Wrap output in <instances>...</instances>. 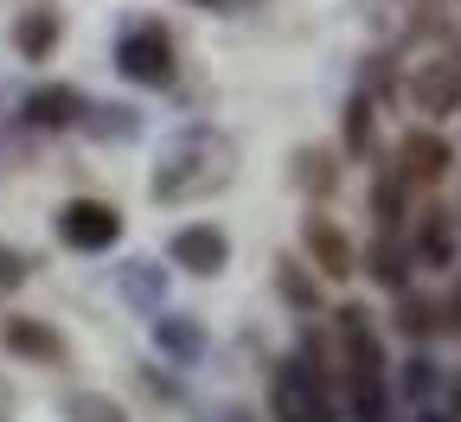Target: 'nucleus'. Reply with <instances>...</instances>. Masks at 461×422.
I'll list each match as a JSON object with an SVG mask.
<instances>
[{
	"label": "nucleus",
	"mask_w": 461,
	"mask_h": 422,
	"mask_svg": "<svg viewBox=\"0 0 461 422\" xmlns=\"http://www.w3.org/2000/svg\"><path fill=\"white\" fill-rule=\"evenodd\" d=\"M77 129H84L90 141H135V135H141V115H135L129 103H84Z\"/></svg>",
	"instance_id": "nucleus-13"
},
{
	"label": "nucleus",
	"mask_w": 461,
	"mask_h": 422,
	"mask_svg": "<svg viewBox=\"0 0 461 422\" xmlns=\"http://www.w3.org/2000/svg\"><path fill=\"white\" fill-rule=\"evenodd\" d=\"M333 179H339V166H333V154L327 148H295V186L302 193H333Z\"/></svg>",
	"instance_id": "nucleus-17"
},
{
	"label": "nucleus",
	"mask_w": 461,
	"mask_h": 422,
	"mask_svg": "<svg viewBox=\"0 0 461 422\" xmlns=\"http://www.w3.org/2000/svg\"><path fill=\"white\" fill-rule=\"evenodd\" d=\"M115 71L141 90H167L173 71H180V58H173V32L160 20H135L122 39H115Z\"/></svg>",
	"instance_id": "nucleus-3"
},
{
	"label": "nucleus",
	"mask_w": 461,
	"mask_h": 422,
	"mask_svg": "<svg viewBox=\"0 0 461 422\" xmlns=\"http://www.w3.org/2000/svg\"><path fill=\"white\" fill-rule=\"evenodd\" d=\"M276 282H282V294H288V301H295V308H302V314H314V282L302 275V263H295V256H282V269H276Z\"/></svg>",
	"instance_id": "nucleus-22"
},
{
	"label": "nucleus",
	"mask_w": 461,
	"mask_h": 422,
	"mask_svg": "<svg viewBox=\"0 0 461 422\" xmlns=\"http://www.w3.org/2000/svg\"><path fill=\"white\" fill-rule=\"evenodd\" d=\"M346 154H353V160L372 154V96H366V90L346 103Z\"/></svg>",
	"instance_id": "nucleus-19"
},
{
	"label": "nucleus",
	"mask_w": 461,
	"mask_h": 422,
	"mask_svg": "<svg viewBox=\"0 0 461 422\" xmlns=\"http://www.w3.org/2000/svg\"><path fill=\"white\" fill-rule=\"evenodd\" d=\"M333 333H339V352H346V378H353V403L359 416L384 409V352H378V333L366 320V308H333Z\"/></svg>",
	"instance_id": "nucleus-2"
},
{
	"label": "nucleus",
	"mask_w": 461,
	"mask_h": 422,
	"mask_svg": "<svg viewBox=\"0 0 461 422\" xmlns=\"http://www.w3.org/2000/svg\"><path fill=\"white\" fill-rule=\"evenodd\" d=\"M199 7H230V0H199Z\"/></svg>",
	"instance_id": "nucleus-25"
},
{
	"label": "nucleus",
	"mask_w": 461,
	"mask_h": 422,
	"mask_svg": "<svg viewBox=\"0 0 461 422\" xmlns=\"http://www.w3.org/2000/svg\"><path fill=\"white\" fill-rule=\"evenodd\" d=\"M403 96L423 115H455L461 109V51H442V58H423V65L403 77Z\"/></svg>",
	"instance_id": "nucleus-5"
},
{
	"label": "nucleus",
	"mask_w": 461,
	"mask_h": 422,
	"mask_svg": "<svg viewBox=\"0 0 461 422\" xmlns=\"http://www.w3.org/2000/svg\"><path fill=\"white\" fill-rule=\"evenodd\" d=\"M58 39H65V13L45 7V0H39V7H26V13L14 20V45H20V58H32V65L58 51Z\"/></svg>",
	"instance_id": "nucleus-12"
},
{
	"label": "nucleus",
	"mask_w": 461,
	"mask_h": 422,
	"mask_svg": "<svg viewBox=\"0 0 461 422\" xmlns=\"http://www.w3.org/2000/svg\"><path fill=\"white\" fill-rule=\"evenodd\" d=\"M397 333H403V339L442 333V308H436V301H403V308H397Z\"/></svg>",
	"instance_id": "nucleus-20"
},
{
	"label": "nucleus",
	"mask_w": 461,
	"mask_h": 422,
	"mask_svg": "<svg viewBox=\"0 0 461 422\" xmlns=\"http://www.w3.org/2000/svg\"><path fill=\"white\" fill-rule=\"evenodd\" d=\"M302 250L321 263V275H327V282H346V275L359 269V256H353V237H346V230L327 218V211H308V218H302Z\"/></svg>",
	"instance_id": "nucleus-7"
},
{
	"label": "nucleus",
	"mask_w": 461,
	"mask_h": 422,
	"mask_svg": "<svg viewBox=\"0 0 461 422\" xmlns=\"http://www.w3.org/2000/svg\"><path fill=\"white\" fill-rule=\"evenodd\" d=\"M397 391H403V403L436 397V365H429V358H411V365H403V378H397Z\"/></svg>",
	"instance_id": "nucleus-23"
},
{
	"label": "nucleus",
	"mask_w": 461,
	"mask_h": 422,
	"mask_svg": "<svg viewBox=\"0 0 461 422\" xmlns=\"http://www.w3.org/2000/svg\"><path fill=\"white\" fill-rule=\"evenodd\" d=\"M455 409H461V391H455Z\"/></svg>",
	"instance_id": "nucleus-26"
},
{
	"label": "nucleus",
	"mask_w": 461,
	"mask_h": 422,
	"mask_svg": "<svg viewBox=\"0 0 461 422\" xmlns=\"http://www.w3.org/2000/svg\"><path fill=\"white\" fill-rule=\"evenodd\" d=\"M154 346H160L167 358H180V365H193L199 346H205V333H199V320H186V314H160V320H154Z\"/></svg>",
	"instance_id": "nucleus-16"
},
{
	"label": "nucleus",
	"mask_w": 461,
	"mask_h": 422,
	"mask_svg": "<svg viewBox=\"0 0 461 422\" xmlns=\"http://www.w3.org/2000/svg\"><path fill=\"white\" fill-rule=\"evenodd\" d=\"M403 199H411V186H403L397 173H384V179H378V224H384V230L403 224Z\"/></svg>",
	"instance_id": "nucleus-21"
},
{
	"label": "nucleus",
	"mask_w": 461,
	"mask_h": 422,
	"mask_svg": "<svg viewBox=\"0 0 461 422\" xmlns=\"http://www.w3.org/2000/svg\"><path fill=\"white\" fill-rule=\"evenodd\" d=\"M276 416L282 422H327V391L314 378V365H282L276 372Z\"/></svg>",
	"instance_id": "nucleus-9"
},
{
	"label": "nucleus",
	"mask_w": 461,
	"mask_h": 422,
	"mask_svg": "<svg viewBox=\"0 0 461 422\" xmlns=\"http://www.w3.org/2000/svg\"><path fill=\"white\" fill-rule=\"evenodd\" d=\"M77 115H84V90H71V84H39L26 96L32 129H77Z\"/></svg>",
	"instance_id": "nucleus-11"
},
{
	"label": "nucleus",
	"mask_w": 461,
	"mask_h": 422,
	"mask_svg": "<svg viewBox=\"0 0 461 422\" xmlns=\"http://www.w3.org/2000/svg\"><path fill=\"white\" fill-rule=\"evenodd\" d=\"M455 211H461V199H455Z\"/></svg>",
	"instance_id": "nucleus-28"
},
{
	"label": "nucleus",
	"mask_w": 461,
	"mask_h": 422,
	"mask_svg": "<svg viewBox=\"0 0 461 422\" xmlns=\"http://www.w3.org/2000/svg\"><path fill=\"white\" fill-rule=\"evenodd\" d=\"M0 339H7V352H20L26 365H45V372H65L71 365V339L32 320V314H7V327H0Z\"/></svg>",
	"instance_id": "nucleus-6"
},
{
	"label": "nucleus",
	"mask_w": 461,
	"mask_h": 422,
	"mask_svg": "<svg viewBox=\"0 0 461 422\" xmlns=\"http://www.w3.org/2000/svg\"><path fill=\"white\" fill-rule=\"evenodd\" d=\"M230 179H238V148H230V135L224 129H186V135H173L167 154L154 160L148 193L160 205H199V199L224 193Z\"/></svg>",
	"instance_id": "nucleus-1"
},
{
	"label": "nucleus",
	"mask_w": 461,
	"mask_h": 422,
	"mask_svg": "<svg viewBox=\"0 0 461 422\" xmlns=\"http://www.w3.org/2000/svg\"><path fill=\"white\" fill-rule=\"evenodd\" d=\"M403 263H411V250H403L397 237L384 230V244L372 250V275H378V282H403Z\"/></svg>",
	"instance_id": "nucleus-24"
},
{
	"label": "nucleus",
	"mask_w": 461,
	"mask_h": 422,
	"mask_svg": "<svg viewBox=\"0 0 461 422\" xmlns=\"http://www.w3.org/2000/svg\"><path fill=\"white\" fill-rule=\"evenodd\" d=\"M403 250H411V263H423V269H448V263H455V230H448V218H442V211L423 218V230H417Z\"/></svg>",
	"instance_id": "nucleus-15"
},
{
	"label": "nucleus",
	"mask_w": 461,
	"mask_h": 422,
	"mask_svg": "<svg viewBox=\"0 0 461 422\" xmlns=\"http://www.w3.org/2000/svg\"><path fill=\"white\" fill-rule=\"evenodd\" d=\"M167 263H180L186 275H218V269L230 263V237H224L218 224H186V230H173Z\"/></svg>",
	"instance_id": "nucleus-10"
},
{
	"label": "nucleus",
	"mask_w": 461,
	"mask_h": 422,
	"mask_svg": "<svg viewBox=\"0 0 461 422\" xmlns=\"http://www.w3.org/2000/svg\"><path fill=\"white\" fill-rule=\"evenodd\" d=\"M58 237H65L71 250L96 256L109 244H122V211H115L109 199H65L58 205Z\"/></svg>",
	"instance_id": "nucleus-4"
},
{
	"label": "nucleus",
	"mask_w": 461,
	"mask_h": 422,
	"mask_svg": "<svg viewBox=\"0 0 461 422\" xmlns=\"http://www.w3.org/2000/svg\"><path fill=\"white\" fill-rule=\"evenodd\" d=\"M448 160H455V148L436 135V129H411V135H403L397 141V179H403V186H436V179L448 173Z\"/></svg>",
	"instance_id": "nucleus-8"
},
{
	"label": "nucleus",
	"mask_w": 461,
	"mask_h": 422,
	"mask_svg": "<svg viewBox=\"0 0 461 422\" xmlns=\"http://www.w3.org/2000/svg\"><path fill=\"white\" fill-rule=\"evenodd\" d=\"M65 422H129V409L109 391H71L65 397Z\"/></svg>",
	"instance_id": "nucleus-18"
},
{
	"label": "nucleus",
	"mask_w": 461,
	"mask_h": 422,
	"mask_svg": "<svg viewBox=\"0 0 461 422\" xmlns=\"http://www.w3.org/2000/svg\"><path fill=\"white\" fill-rule=\"evenodd\" d=\"M115 282H122V294L135 301L141 314H160V301H167V275H160V263L135 256V263H122V269H115Z\"/></svg>",
	"instance_id": "nucleus-14"
},
{
	"label": "nucleus",
	"mask_w": 461,
	"mask_h": 422,
	"mask_svg": "<svg viewBox=\"0 0 461 422\" xmlns=\"http://www.w3.org/2000/svg\"><path fill=\"white\" fill-rule=\"evenodd\" d=\"M423 422H436V416H423Z\"/></svg>",
	"instance_id": "nucleus-27"
}]
</instances>
